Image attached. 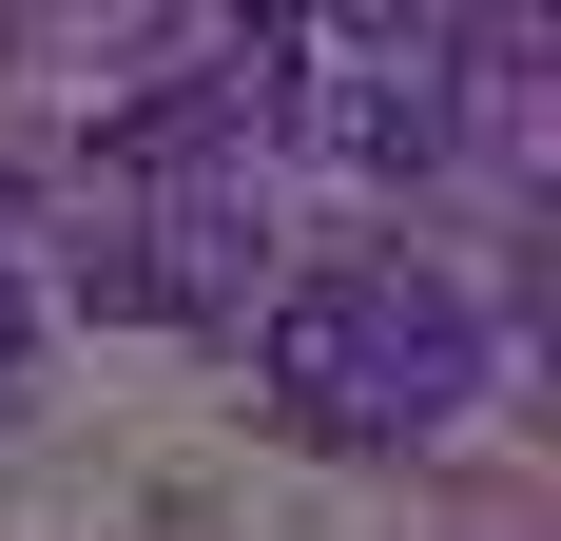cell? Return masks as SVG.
Here are the masks:
<instances>
[{
    "mask_svg": "<svg viewBox=\"0 0 561 541\" xmlns=\"http://www.w3.org/2000/svg\"><path fill=\"white\" fill-rule=\"evenodd\" d=\"M290 58H446V0H310Z\"/></svg>",
    "mask_w": 561,
    "mask_h": 541,
    "instance_id": "cell-2",
    "label": "cell"
},
{
    "mask_svg": "<svg viewBox=\"0 0 561 541\" xmlns=\"http://www.w3.org/2000/svg\"><path fill=\"white\" fill-rule=\"evenodd\" d=\"M0 368H20V270H0Z\"/></svg>",
    "mask_w": 561,
    "mask_h": 541,
    "instance_id": "cell-3",
    "label": "cell"
},
{
    "mask_svg": "<svg viewBox=\"0 0 561 541\" xmlns=\"http://www.w3.org/2000/svg\"><path fill=\"white\" fill-rule=\"evenodd\" d=\"M484 387V310H465L446 270H310V290H272V329H252V406H272L290 445H426Z\"/></svg>",
    "mask_w": 561,
    "mask_h": 541,
    "instance_id": "cell-1",
    "label": "cell"
}]
</instances>
